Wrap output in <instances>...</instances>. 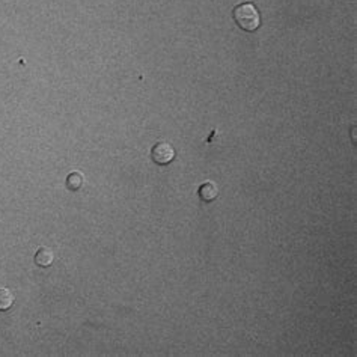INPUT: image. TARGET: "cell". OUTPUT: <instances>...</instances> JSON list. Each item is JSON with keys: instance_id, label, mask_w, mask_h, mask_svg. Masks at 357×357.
<instances>
[{"instance_id": "6da1fadb", "label": "cell", "mask_w": 357, "mask_h": 357, "mask_svg": "<svg viewBox=\"0 0 357 357\" xmlns=\"http://www.w3.org/2000/svg\"><path fill=\"white\" fill-rule=\"evenodd\" d=\"M234 20L243 31L253 32L259 27L261 17L253 3H240L234 9Z\"/></svg>"}, {"instance_id": "3957f363", "label": "cell", "mask_w": 357, "mask_h": 357, "mask_svg": "<svg viewBox=\"0 0 357 357\" xmlns=\"http://www.w3.org/2000/svg\"><path fill=\"white\" fill-rule=\"evenodd\" d=\"M53 259H54V255H53L51 249H48V247H40V249L37 250V255H35V262H37V265H40V267H48V265H51Z\"/></svg>"}, {"instance_id": "8992f818", "label": "cell", "mask_w": 357, "mask_h": 357, "mask_svg": "<svg viewBox=\"0 0 357 357\" xmlns=\"http://www.w3.org/2000/svg\"><path fill=\"white\" fill-rule=\"evenodd\" d=\"M83 181H84V178H83L81 173L73 172V173H70L68 178H67V187H68L70 190L76 192V190H79V189L83 186Z\"/></svg>"}, {"instance_id": "7a4b0ae2", "label": "cell", "mask_w": 357, "mask_h": 357, "mask_svg": "<svg viewBox=\"0 0 357 357\" xmlns=\"http://www.w3.org/2000/svg\"><path fill=\"white\" fill-rule=\"evenodd\" d=\"M151 156H153V160L157 164H167L175 159V150L172 148V145H169L166 142H161V143L154 145Z\"/></svg>"}, {"instance_id": "5b68a950", "label": "cell", "mask_w": 357, "mask_h": 357, "mask_svg": "<svg viewBox=\"0 0 357 357\" xmlns=\"http://www.w3.org/2000/svg\"><path fill=\"white\" fill-rule=\"evenodd\" d=\"M15 302L14 294L8 288H0V312L8 311Z\"/></svg>"}, {"instance_id": "277c9868", "label": "cell", "mask_w": 357, "mask_h": 357, "mask_svg": "<svg viewBox=\"0 0 357 357\" xmlns=\"http://www.w3.org/2000/svg\"><path fill=\"white\" fill-rule=\"evenodd\" d=\"M219 192L213 183H205L199 187V196L203 202H211L217 198Z\"/></svg>"}]
</instances>
